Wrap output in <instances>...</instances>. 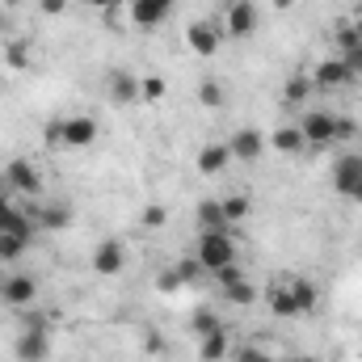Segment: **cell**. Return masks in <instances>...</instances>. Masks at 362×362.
<instances>
[{"instance_id": "obj_9", "label": "cell", "mask_w": 362, "mask_h": 362, "mask_svg": "<svg viewBox=\"0 0 362 362\" xmlns=\"http://www.w3.org/2000/svg\"><path fill=\"white\" fill-rule=\"evenodd\" d=\"M34 295H38V282H34L30 274H8V278H0V299H4L8 308H25V303H34Z\"/></svg>"}, {"instance_id": "obj_45", "label": "cell", "mask_w": 362, "mask_h": 362, "mask_svg": "<svg viewBox=\"0 0 362 362\" xmlns=\"http://www.w3.org/2000/svg\"><path fill=\"white\" fill-rule=\"evenodd\" d=\"M358 4H362V0H358Z\"/></svg>"}, {"instance_id": "obj_43", "label": "cell", "mask_w": 362, "mask_h": 362, "mask_svg": "<svg viewBox=\"0 0 362 362\" xmlns=\"http://www.w3.org/2000/svg\"><path fill=\"white\" fill-rule=\"evenodd\" d=\"M0 34H4V17H0Z\"/></svg>"}, {"instance_id": "obj_33", "label": "cell", "mask_w": 362, "mask_h": 362, "mask_svg": "<svg viewBox=\"0 0 362 362\" xmlns=\"http://www.w3.org/2000/svg\"><path fill=\"white\" fill-rule=\"evenodd\" d=\"M139 219H144V228H165V223H169V211H165L160 202H152V206H144Z\"/></svg>"}, {"instance_id": "obj_29", "label": "cell", "mask_w": 362, "mask_h": 362, "mask_svg": "<svg viewBox=\"0 0 362 362\" xmlns=\"http://www.w3.org/2000/svg\"><path fill=\"white\" fill-rule=\"evenodd\" d=\"M333 42H337V55H346L350 47H362V42H358V30H354V21H341V25L333 30Z\"/></svg>"}, {"instance_id": "obj_34", "label": "cell", "mask_w": 362, "mask_h": 362, "mask_svg": "<svg viewBox=\"0 0 362 362\" xmlns=\"http://www.w3.org/2000/svg\"><path fill=\"white\" fill-rule=\"evenodd\" d=\"M211 278H215V286H219V291H228V286H236V282H240L245 274H240V266L232 262V266H223V270H215Z\"/></svg>"}, {"instance_id": "obj_17", "label": "cell", "mask_w": 362, "mask_h": 362, "mask_svg": "<svg viewBox=\"0 0 362 362\" xmlns=\"http://www.w3.org/2000/svg\"><path fill=\"white\" fill-rule=\"evenodd\" d=\"M110 101H114V105H131V101H139V76L114 68V72H110Z\"/></svg>"}, {"instance_id": "obj_41", "label": "cell", "mask_w": 362, "mask_h": 362, "mask_svg": "<svg viewBox=\"0 0 362 362\" xmlns=\"http://www.w3.org/2000/svg\"><path fill=\"white\" fill-rule=\"evenodd\" d=\"M350 202H362V181L354 185V189H350Z\"/></svg>"}, {"instance_id": "obj_4", "label": "cell", "mask_w": 362, "mask_h": 362, "mask_svg": "<svg viewBox=\"0 0 362 362\" xmlns=\"http://www.w3.org/2000/svg\"><path fill=\"white\" fill-rule=\"evenodd\" d=\"M97 139V122L89 114H72V118H59V148L68 152H81V148H93Z\"/></svg>"}, {"instance_id": "obj_37", "label": "cell", "mask_w": 362, "mask_h": 362, "mask_svg": "<svg viewBox=\"0 0 362 362\" xmlns=\"http://www.w3.org/2000/svg\"><path fill=\"white\" fill-rule=\"evenodd\" d=\"M236 362H274V358H266V350H257V346H245L236 354Z\"/></svg>"}, {"instance_id": "obj_7", "label": "cell", "mask_w": 362, "mask_h": 362, "mask_svg": "<svg viewBox=\"0 0 362 362\" xmlns=\"http://www.w3.org/2000/svg\"><path fill=\"white\" fill-rule=\"evenodd\" d=\"M312 85H316V89H329V93L346 89V85H354V72L346 68V59H337V55H333V59H320V64H316Z\"/></svg>"}, {"instance_id": "obj_35", "label": "cell", "mask_w": 362, "mask_h": 362, "mask_svg": "<svg viewBox=\"0 0 362 362\" xmlns=\"http://www.w3.org/2000/svg\"><path fill=\"white\" fill-rule=\"evenodd\" d=\"M358 135V127H354V118H337V135H333V144H350Z\"/></svg>"}, {"instance_id": "obj_40", "label": "cell", "mask_w": 362, "mask_h": 362, "mask_svg": "<svg viewBox=\"0 0 362 362\" xmlns=\"http://www.w3.org/2000/svg\"><path fill=\"white\" fill-rule=\"evenodd\" d=\"M85 4H93V8H118L122 0H85Z\"/></svg>"}, {"instance_id": "obj_39", "label": "cell", "mask_w": 362, "mask_h": 362, "mask_svg": "<svg viewBox=\"0 0 362 362\" xmlns=\"http://www.w3.org/2000/svg\"><path fill=\"white\" fill-rule=\"evenodd\" d=\"M68 8V0H42V13H51V17H59Z\"/></svg>"}, {"instance_id": "obj_2", "label": "cell", "mask_w": 362, "mask_h": 362, "mask_svg": "<svg viewBox=\"0 0 362 362\" xmlns=\"http://www.w3.org/2000/svg\"><path fill=\"white\" fill-rule=\"evenodd\" d=\"M194 257L202 262V270L206 274H215V270H223V266L236 262V240H232L228 232H198V249H194Z\"/></svg>"}, {"instance_id": "obj_32", "label": "cell", "mask_w": 362, "mask_h": 362, "mask_svg": "<svg viewBox=\"0 0 362 362\" xmlns=\"http://www.w3.org/2000/svg\"><path fill=\"white\" fill-rule=\"evenodd\" d=\"M173 270H177V282L181 286H194V282H198V278H202V262H198V257H189V262H177V266H173Z\"/></svg>"}, {"instance_id": "obj_27", "label": "cell", "mask_w": 362, "mask_h": 362, "mask_svg": "<svg viewBox=\"0 0 362 362\" xmlns=\"http://www.w3.org/2000/svg\"><path fill=\"white\" fill-rule=\"evenodd\" d=\"M198 101H202L206 110H219V105H223V85H219L215 76H206V81L198 85Z\"/></svg>"}, {"instance_id": "obj_23", "label": "cell", "mask_w": 362, "mask_h": 362, "mask_svg": "<svg viewBox=\"0 0 362 362\" xmlns=\"http://www.w3.org/2000/svg\"><path fill=\"white\" fill-rule=\"evenodd\" d=\"M286 282H291V291H295V299H299V312H316V303H320L316 282H308V278H299V274H291Z\"/></svg>"}, {"instance_id": "obj_15", "label": "cell", "mask_w": 362, "mask_h": 362, "mask_svg": "<svg viewBox=\"0 0 362 362\" xmlns=\"http://www.w3.org/2000/svg\"><path fill=\"white\" fill-rule=\"evenodd\" d=\"M228 160H232V152H228V144H206V148H198V173L202 177H219L223 169H228Z\"/></svg>"}, {"instance_id": "obj_8", "label": "cell", "mask_w": 362, "mask_h": 362, "mask_svg": "<svg viewBox=\"0 0 362 362\" xmlns=\"http://www.w3.org/2000/svg\"><path fill=\"white\" fill-rule=\"evenodd\" d=\"M4 185H13L17 194L34 198V194L42 189V177H38V169H34L30 160H21V156H17V160H8V165H4Z\"/></svg>"}, {"instance_id": "obj_44", "label": "cell", "mask_w": 362, "mask_h": 362, "mask_svg": "<svg viewBox=\"0 0 362 362\" xmlns=\"http://www.w3.org/2000/svg\"><path fill=\"white\" fill-rule=\"evenodd\" d=\"M0 198H4V181H0Z\"/></svg>"}, {"instance_id": "obj_25", "label": "cell", "mask_w": 362, "mask_h": 362, "mask_svg": "<svg viewBox=\"0 0 362 362\" xmlns=\"http://www.w3.org/2000/svg\"><path fill=\"white\" fill-rule=\"evenodd\" d=\"M249 211H253L249 194H232V198H223V219H228V223H245Z\"/></svg>"}, {"instance_id": "obj_14", "label": "cell", "mask_w": 362, "mask_h": 362, "mask_svg": "<svg viewBox=\"0 0 362 362\" xmlns=\"http://www.w3.org/2000/svg\"><path fill=\"white\" fill-rule=\"evenodd\" d=\"M266 303H270L274 316H286V320L303 316V312H299V299H295V291H291V282H286V278L270 282V291H266Z\"/></svg>"}, {"instance_id": "obj_36", "label": "cell", "mask_w": 362, "mask_h": 362, "mask_svg": "<svg viewBox=\"0 0 362 362\" xmlns=\"http://www.w3.org/2000/svg\"><path fill=\"white\" fill-rule=\"evenodd\" d=\"M337 59H346V68L354 72V81L362 76V47H350V51H346V55H337Z\"/></svg>"}, {"instance_id": "obj_42", "label": "cell", "mask_w": 362, "mask_h": 362, "mask_svg": "<svg viewBox=\"0 0 362 362\" xmlns=\"http://www.w3.org/2000/svg\"><path fill=\"white\" fill-rule=\"evenodd\" d=\"M354 30H358V42H362V17H358V21H354Z\"/></svg>"}, {"instance_id": "obj_19", "label": "cell", "mask_w": 362, "mask_h": 362, "mask_svg": "<svg viewBox=\"0 0 362 362\" xmlns=\"http://www.w3.org/2000/svg\"><path fill=\"white\" fill-rule=\"evenodd\" d=\"M198 232H228L223 202H215V198H202L198 202Z\"/></svg>"}, {"instance_id": "obj_26", "label": "cell", "mask_w": 362, "mask_h": 362, "mask_svg": "<svg viewBox=\"0 0 362 362\" xmlns=\"http://www.w3.org/2000/svg\"><path fill=\"white\" fill-rule=\"evenodd\" d=\"M4 64H8L13 72L30 68V42H25V38H13V42L4 47Z\"/></svg>"}, {"instance_id": "obj_21", "label": "cell", "mask_w": 362, "mask_h": 362, "mask_svg": "<svg viewBox=\"0 0 362 362\" xmlns=\"http://www.w3.org/2000/svg\"><path fill=\"white\" fill-rule=\"evenodd\" d=\"M270 148L286 152V156H295V152H303V148H308V139H303V131H299V127H278V131L270 135Z\"/></svg>"}, {"instance_id": "obj_5", "label": "cell", "mask_w": 362, "mask_h": 362, "mask_svg": "<svg viewBox=\"0 0 362 362\" xmlns=\"http://www.w3.org/2000/svg\"><path fill=\"white\" fill-rule=\"evenodd\" d=\"M299 131H303L308 148H329L333 135H337V114H329V110H312V114H303Z\"/></svg>"}, {"instance_id": "obj_12", "label": "cell", "mask_w": 362, "mask_h": 362, "mask_svg": "<svg viewBox=\"0 0 362 362\" xmlns=\"http://www.w3.org/2000/svg\"><path fill=\"white\" fill-rule=\"evenodd\" d=\"M228 152H232V160H257V156L266 152V135L253 131V127H240V131L228 139Z\"/></svg>"}, {"instance_id": "obj_38", "label": "cell", "mask_w": 362, "mask_h": 362, "mask_svg": "<svg viewBox=\"0 0 362 362\" xmlns=\"http://www.w3.org/2000/svg\"><path fill=\"white\" fill-rule=\"evenodd\" d=\"M181 282H177V270H165L160 274V291H177Z\"/></svg>"}, {"instance_id": "obj_16", "label": "cell", "mask_w": 362, "mask_h": 362, "mask_svg": "<svg viewBox=\"0 0 362 362\" xmlns=\"http://www.w3.org/2000/svg\"><path fill=\"white\" fill-rule=\"evenodd\" d=\"M0 232H13V236H34V219L21 211V206H13L8 198H0Z\"/></svg>"}, {"instance_id": "obj_6", "label": "cell", "mask_w": 362, "mask_h": 362, "mask_svg": "<svg viewBox=\"0 0 362 362\" xmlns=\"http://www.w3.org/2000/svg\"><path fill=\"white\" fill-rule=\"evenodd\" d=\"M253 30H257V4H253V0H232L228 13H223V34L249 38Z\"/></svg>"}, {"instance_id": "obj_28", "label": "cell", "mask_w": 362, "mask_h": 362, "mask_svg": "<svg viewBox=\"0 0 362 362\" xmlns=\"http://www.w3.org/2000/svg\"><path fill=\"white\" fill-rule=\"evenodd\" d=\"M25 236H13V232H0V262H17L25 253Z\"/></svg>"}, {"instance_id": "obj_24", "label": "cell", "mask_w": 362, "mask_h": 362, "mask_svg": "<svg viewBox=\"0 0 362 362\" xmlns=\"http://www.w3.org/2000/svg\"><path fill=\"white\" fill-rule=\"evenodd\" d=\"M223 299H228L232 308H253V303H257V286H253L249 278H240L236 286H228V291H223Z\"/></svg>"}, {"instance_id": "obj_30", "label": "cell", "mask_w": 362, "mask_h": 362, "mask_svg": "<svg viewBox=\"0 0 362 362\" xmlns=\"http://www.w3.org/2000/svg\"><path fill=\"white\" fill-rule=\"evenodd\" d=\"M189 325H194V333H198V337H206V333H215V329H223V325H219V316H215L211 308H198Z\"/></svg>"}, {"instance_id": "obj_13", "label": "cell", "mask_w": 362, "mask_h": 362, "mask_svg": "<svg viewBox=\"0 0 362 362\" xmlns=\"http://www.w3.org/2000/svg\"><path fill=\"white\" fill-rule=\"evenodd\" d=\"M122 266H127V253H122V245H118V240H101V245L93 249V270L101 274V278L122 274Z\"/></svg>"}, {"instance_id": "obj_18", "label": "cell", "mask_w": 362, "mask_h": 362, "mask_svg": "<svg viewBox=\"0 0 362 362\" xmlns=\"http://www.w3.org/2000/svg\"><path fill=\"white\" fill-rule=\"evenodd\" d=\"M38 228H47V232H59V228H68L72 223V215H68V206H59V202H47V206H34V211H25Z\"/></svg>"}, {"instance_id": "obj_11", "label": "cell", "mask_w": 362, "mask_h": 362, "mask_svg": "<svg viewBox=\"0 0 362 362\" xmlns=\"http://www.w3.org/2000/svg\"><path fill=\"white\" fill-rule=\"evenodd\" d=\"M362 181V152H346V156H337V165H333V189L341 194V198H350V189Z\"/></svg>"}, {"instance_id": "obj_31", "label": "cell", "mask_w": 362, "mask_h": 362, "mask_svg": "<svg viewBox=\"0 0 362 362\" xmlns=\"http://www.w3.org/2000/svg\"><path fill=\"white\" fill-rule=\"evenodd\" d=\"M165 93H169L165 76H144V81H139V101H160Z\"/></svg>"}, {"instance_id": "obj_1", "label": "cell", "mask_w": 362, "mask_h": 362, "mask_svg": "<svg viewBox=\"0 0 362 362\" xmlns=\"http://www.w3.org/2000/svg\"><path fill=\"white\" fill-rule=\"evenodd\" d=\"M13 354L21 362H47V354H51V320H47L42 312H30V316H25V329H21V337H17Z\"/></svg>"}, {"instance_id": "obj_3", "label": "cell", "mask_w": 362, "mask_h": 362, "mask_svg": "<svg viewBox=\"0 0 362 362\" xmlns=\"http://www.w3.org/2000/svg\"><path fill=\"white\" fill-rule=\"evenodd\" d=\"M223 25L215 21V17H202V21H194L189 30H185V42H189V51L194 55H202V59H211L219 47H223Z\"/></svg>"}, {"instance_id": "obj_20", "label": "cell", "mask_w": 362, "mask_h": 362, "mask_svg": "<svg viewBox=\"0 0 362 362\" xmlns=\"http://www.w3.org/2000/svg\"><path fill=\"white\" fill-rule=\"evenodd\" d=\"M228 350H232V341H228L223 329H215V333H206V337L198 341V358L202 362H223L228 358Z\"/></svg>"}, {"instance_id": "obj_10", "label": "cell", "mask_w": 362, "mask_h": 362, "mask_svg": "<svg viewBox=\"0 0 362 362\" xmlns=\"http://www.w3.org/2000/svg\"><path fill=\"white\" fill-rule=\"evenodd\" d=\"M173 8H177V0H131V21L139 30H156Z\"/></svg>"}, {"instance_id": "obj_22", "label": "cell", "mask_w": 362, "mask_h": 362, "mask_svg": "<svg viewBox=\"0 0 362 362\" xmlns=\"http://www.w3.org/2000/svg\"><path fill=\"white\" fill-rule=\"evenodd\" d=\"M312 89H316V85H312V72H295V76L286 81V89H282V101H286V105H303V101L312 97Z\"/></svg>"}]
</instances>
